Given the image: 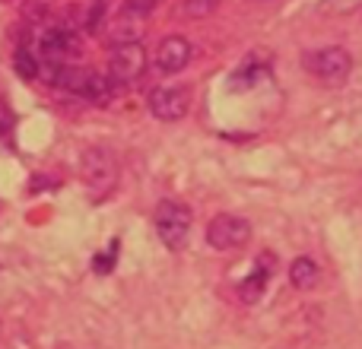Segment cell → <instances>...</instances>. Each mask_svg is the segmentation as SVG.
Masks as SVG:
<instances>
[{
  "label": "cell",
  "mask_w": 362,
  "mask_h": 349,
  "mask_svg": "<svg viewBox=\"0 0 362 349\" xmlns=\"http://www.w3.org/2000/svg\"><path fill=\"white\" fill-rule=\"evenodd\" d=\"M146 70V51L140 42H124L115 45L108 54V76L115 86H127V83L140 80Z\"/></svg>",
  "instance_id": "8992f818"
},
{
  "label": "cell",
  "mask_w": 362,
  "mask_h": 349,
  "mask_svg": "<svg viewBox=\"0 0 362 349\" xmlns=\"http://www.w3.org/2000/svg\"><path fill=\"white\" fill-rule=\"evenodd\" d=\"M153 225H156V235L165 248L181 251L191 235V210L181 200H159L153 210Z\"/></svg>",
  "instance_id": "7a4b0ae2"
},
{
  "label": "cell",
  "mask_w": 362,
  "mask_h": 349,
  "mask_svg": "<svg viewBox=\"0 0 362 349\" xmlns=\"http://www.w3.org/2000/svg\"><path fill=\"white\" fill-rule=\"evenodd\" d=\"M159 6V0H124V16L127 19H144V16H150L153 10Z\"/></svg>",
  "instance_id": "4fadbf2b"
},
{
  "label": "cell",
  "mask_w": 362,
  "mask_h": 349,
  "mask_svg": "<svg viewBox=\"0 0 362 349\" xmlns=\"http://www.w3.org/2000/svg\"><path fill=\"white\" fill-rule=\"evenodd\" d=\"M57 86H64L67 93L89 99V102H108L115 93L112 76H102L89 67H80V64H67L61 70V76H57Z\"/></svg>",
  "instance_id": "3957f363"
},
{
  "label": "cell",
  "mask_w": 362,
  "mask_h": 349,
  "mask_svg": "<svg viewBox=\"0 0 362 349\" xmlns=\"http://www.w3.org/2000/svg\"><path fill=\"white\" fill-rule=\"evenodd\" d=\"M80 178L93 197H108L118 187V159L105 146H89L80 159Z\"/></svg>",
  "instance_id": "6da1fadb"
},
{
  "label": "cell",
  "mask_w": 362,
  "mask_h": 349,
  "mask_svg": "<svg viewBox=\"0 0 362 349\" xmlns=\"http://www.w3.org/2000/svg\"><path fill=\"white\" fill-rule=\"evenodd\" d=\"M318 10L327 16H350V13L362 10V0H321Z\"/></svg>",
  "instance_id": "8fae6325"
},
{
  "label": "cell",
  "mask_w": 362,
  "mask_h": 349,
  "mask_svg": "<svg viewBox=\"0 0 362 349\" xmlns=\"http://www.w3.org/2000/svg\"><path fill=\"white\" fill-rule=\"evenodd\" d=\"M13 124H16V114H13V108L6 105L4 99H0V137H6V134L13 131Z\"/></svg>",
  "instance_id": "2e32d148"
},
{
  "label": "cell",
  "mask_w": 362,
  "mask_h": 349,
  "mask_svg": "<svg viewBox=\"0 0 362 349\" xmlns=\"http://www.w3.org/2000/svg\"><path fill=\"white\" fill-rule=\"evenodd\" d=\"M118 248H121V244H118V238H115V242L108 244L105 254H95V257H93V270H95V273H102V276L112 273L115 261H118Z\"/></svg>",
  "instance_id": "7c38bea8"
},
{
  "label": "cell",
  "mask_w": 362,
  "mask_h": 349,
  "mask_svg": "<svg viewBox=\"0 0 362 349\" xmlns=\"http://www.w3.org/2000/svg\"><path fill=\"white\" fill-rule=\"evenodd\" d=\"M305 70L312 76H318L325 86L337 89V86H344L346 76H350L353 57L346 48H321V51H315V54H305Z\"/></svg>",
  "instance_id": "277c9868"
},
{
  "label": "cell",
  "mask_w": 362,
  "mask_h": 349,
  "mask_svg": "<svg viewBox=\"0 0 362 349\" xmlns=\"http://www.w3.org/2000/svg\"><path fill=\"white\" fill-rule=\"evenodd\" d=\"M16 70L25 76V80H32V76L38 73V61H35V57H32V51H29V48L16 51Z\"/></svg>",
  "instance_id": "5bb4252c"
},
{
  "label": "cell",
  "mask_w": 362,
  "mask_h": 349,
  "mask_svg": "<svg viewBox=\"0 0 362 349\" xmlns=\"http://www.w3.org/2000/svg\"><path fill=\"white\" fill-rule=\"evenodd\" d=\"M191 61V42L185 35H165L156 48V67L163 73H178Z\"/></svg>",
  "instance_id": "ba28073f"
},
{
  "label": "cell",
  "mask_w": 362,
  "mask_h": 349,
  "mask_svg": "<svg viewBox=\"0 0 362 349\" xmlns=\"http://www.w3.org/2000/svg\"><path fill=\"white\" fill-rule=\"evenodd\" d=\"M289 283L296 289H315V283H318V264L312 257H296L289 264Z\"/></svg>",
  "instance_id": "30bf717a"
},
{
  "label": "cell",
  "mask_w": 362,
  "mask_h": 349,
  "mask_svg": "<svg viewBox=\"0 0 362 349\" xmlns=\"http://www.w3.org/2000/svg\"><path fill=\"white\" fill-rule=\"evenodd\" d=\"M274 267H276L274 254H261V257H257V267H255V273H251L248 280H242V283H238V299H242V302H248V305H255V302H261L264 289H267L270 276H274Z\"/></svg>",
  "instance_id": "9c48e42d"
},
{
  "label": "cell",
  "mask_w": 362,
  "mask_h": 349,
  "mask_svg": "<svg viewBox=\"0 0 362 349\" xmlns=\"http://www.w3.org/2000/svg\"><path fill=\"white\" fill-rule=\"evenodd\" d=\"M216 6H219V0H185V13L187 16H194V19L210 16Z\"/></svg>",
  "instance_id": "9a60e30c"
},
{
  "label": "cell",
  "mask_w": 362,
  "mask_h": 349,
  "mask_svg": "<svg viewBox=\"0 0 362 349\" xmlns=\"http://www.w3.org/2000/svg\"><path fill=\"white\" fill-rule=\"evenodd\" d=\"M146 105L156 121H181L191 108V93L187 86H156L146 95Z\"/></svg>",
  "instance_id": "52a82bcc"
},
{
  "label": "cell",
  "mask_w": 362,
  "mask_h": 349,
  "mask_svg": "<svg viewBox=\"0 0 362 349\" xmlns=\"http://www.w3.org/2000/svg\"><path fill=\"white\" fill-rule=\"evenodd\" d=\"M102 13H105V6H102V0H99V4H95L93 10H89V32H95V29H99V23H102Z\"/></svg>",
  "instance_id": "e0dca14e"
},
{
  "label": "cell",
  "mask_w": 362,
  "mask_h": 349,
  "mask_svg": "<svg viewBox=\"0 0 362 349\" xmlns=\"http://www.w3.org/2000/svg\"><path fill=\"white\" fill-rule=\"evenodd\" d=\"M206 242L216 251H238L251 242V223L235 213H219L206 225Z\"/></svg>",
  "instance_id": "5b68a950"
}]
</instances>
